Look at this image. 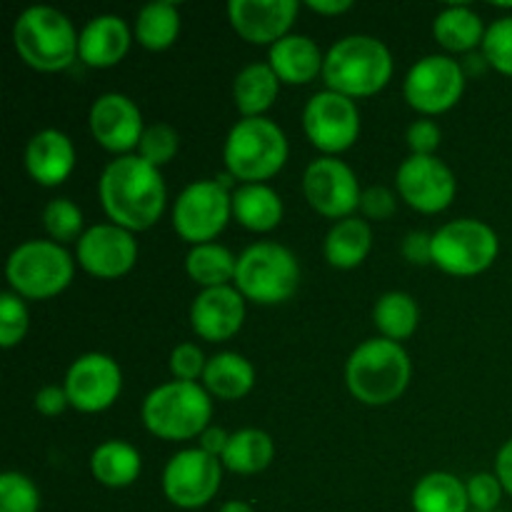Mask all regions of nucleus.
<instances>
[{"mask_svg": "<svg viewBox=\"0 0 512 512\" xmlns=\"http://www.w3.org/2000/svg\"><path fill=\"white\" fill-rule=\"evenodd\" d=\"M98 195L110 223L130 233L153 228L168 200L160 168L145 163L140 155L110 160L98 180Z\"/></svg>", "mask_w": 512, "mask_h": 512, "instance_id": "f257e3e1", "label": "nucleus"}, {"mask_svg": "<svg viewBox=\"0 0 512 512\" xmlns=\"http://www.w3.org/2000/svg\"><path fill=\"white\" fill-rule=\"evenodd\" d=\"M413 378L410 355L400 343L388 338H370L353 350L345 365V383L350 395L363 405H390L400 400Z\"/></svg>", "mask_w": 512, "mask_h": 512, "instance_id": "f03ea898", "label": "nucleus"}, {"mask_svg": "<svg viewBox=\"0 0 512 512\" xmlns=\"http://www.w3.org/2000/svg\"><path fill=\"white\" fill-rule=\"evenodd\" d=\"M393 78V55L373 35H348L325 53L323 80L345 98H370Z\"/></svg>", "mask_w": 512, "mask_h": 512, "instance_id": "7ed1b4c3", "label": "nucleus"}, {"mask_svg": "<svg viewBox=\"0 0 512 512\" xmlns=\"http://www.w3.org/2000/svg\"><path fill=\"white\" fill-rule=\"evenodd\" d=\"M78 30L50 5L23 10L13 25V48L38 73H60L78 60Z\"/></svg>", "mask_w": 512, "mask_h": 512, "instance_id": "20e7f679", "label": "nucleus"}, {"mask_svg": "<svg viewBox=\"0 0 512 512\" xmlns=\"http://www.w3.org/2000/svg\"><path fill=\"white\" fill-rule=\"evenodd\" d=\"M145 430L168 443L193 440L208 430L213 418V400L200 383H170L150 390L140 408Z\"/></svg>", "mask_w": 512, "mask_h": 512, "instance_id": "39448f33", "label": "nucleus"}, {"mask_svg": "<svg viewBox=\"0 0 512 512\" xmlns=\"http://www.w3.org/2000/svg\"><path fill=\"white\" fill-rule=\"evenodd\" d=\"M290 145L278 123L268 118H243L230 128L223 145L228 175L243 183H263L285 168Z\"/></svg>", "mask_w": 512, "mask_h": 512, "instance_id": "423d86ee", "label": "nucleus"}, {"mask_svg": "<svg viewBox=\"0 0 512 512\" xmlns=\"http://www.w3.org/2000/svg\"><path fill=\"white\" fill-rule=\"evenodd\" d=\"M5 275L23 300H50L73 283L75 260L53 240H25L10 253Z\"/></svg>", "mask_w": 512, "mask_h": 512, "instance_id": "0eeeda50", "label": "nucleus"}, {"mask_svg": "<svg viewBox=\"0 0 512 512\" xmlns=\"http://www.w3.org/2000/svg\"><path fill=\"white\" fill-rule=\"evenodd\" d=\"M298 258L280 243H255L243 250L235 270V288L258 305H280L298 293Z\"/></svg>", "mask_w": 512, "mask_h": 512, "instance_id": "6e6552de", "label": "nucleus"}, {"mask_svg": "<svg viewBox=\"0 0 512 512\" xmlns=\"http://www.w3.org/2000/svg\"><path fill=\"white\" fill-rule=\"evenodd\" d=\"M498 253V233L483 220H450L433 233V265L455 278L485 273L498 260Z\"/></svg>", "mask_w": 512, "mask_h": 512, "instance_id": "1a4fd4ad", "label": "nucleus"}, {"mask_svg": "<svg viewBox=\"0 0 512 512\" xmlns=\"http://www.w3.org/2000/svg\"><path fill=\"white\" fill-rule=\"evenodd\" d=\"M233 218V190L218 180H195L173 205V228L185 243H213Z\"/></svg>", "mask_w": 512, "mask_h": 512, "instance_id": "9d476101", "label": "nucleus"}, {"mask_svg": "<svg viewBox=\"0 0 512 512\" xmlns=\"http://www.w3.org/2000/svg\"><path fill=\"white\" fill-rule=\"evenodd\" d=\"M463 63L450 55H425L408 70L403 83L405 100L413 110L423 115L448 113L460 103L465 93Z\"/></svg>", "mask_w": 512, "mask_h": 512, "instance_id": "9b49d317", "label": "nucleus"}, {"mask_svg": "<svg viewBox=\"0 0 512 512\" xmlns=\"http://www.w3.org/2000/svg\"><path fill=\"white\" fill-rule=\"evenodd\" d=\"M223 483V463L200 448L175 453L163 470V493L175 508H205Z\"/></svg>", "mask_w": 512, "mask_h": 512, "instance_id": "f8f14e48", "label": "nucleus"}, {"mask_svg": "<svg viewBox=\"0 0 512 512\" xmlns=\"http://www.w3.org/2000/svg\"><path fill=\"white\" fill-rule=\"evenodd\" d=\"M303 130L320 153L335 158L338 153L353 148L355 140H358V105H355V100L333 93V90L315 93L303 110Z\"/></svg>", "mask_w": 512, "mask_h": 512, "instance_id": "ddd939ff", "label": "nucleus"}, {"mask_svg": "<svg viewBox=\"0 0 512 512\" xmlns=\"http://www.w3.org/2000/svg\"><path fill=\"white\" fill-rule=\"evenodd\" d=\"M303 193L315 213L333 220L353 218L355 210L360 208V198H363L353 168L343 160L328 158V155L313 160L305 168Z\"/></svg>", "mask_w": 512, "mask_h": 512, "instance_id": "4468645a", "label": "nucleus"}, {"mask_svg": "<svg viewBox=\"0 0 512 512\" xmlns=\"http://www.w3.org/2000/svg\"><path fill=\"white\" fill-rule=\"evenodd\" d=\"M395 185L405 203L425 215L443 213L458 193L455 175L438 155H410L395 175Z\"/></svg>", "mask_w": 512, "mask_h": 512, "instance_id": "2eb2a0df", "label": "nucleus"}, {"mask_svg": "<svg viewBox=\"0 0 512 512\" xmlns=\"http://www.w3.org/2000/svg\"><path fill=\"white\" fill-rule=\"evenodd\" d=\"M63 388L70 408L80 413H103L120 398L123 373L110 355L85 353L68 368Z\"/></svg>", "mask_w": 512, "mask_h": 512, "instance_id": "dca6fc26", "label": "nucleus"}, {"mask_svg": "<svg viewBox=\"0 0 512 512\" xmlns=\"http://www.w3.org/2000/svg\"><path fill=\"white\" fill-rule=\"evenodd\" d=\"M75 258L80 268L93 278L115 280L133 270L138 260V243L130 230L113 223H100L85 230L75 248Z\"/></svg>", "mask_w": 512, "mask_h": 512, "instance_id": "f3484780", "label": "nucleus"}, {"mask_svg": "<svg viewBox=\"0 0 512 512\" xmlns=\"http://www.w3.org/2000/svg\"><path fill=\"white\" fill-rule=\"evenodd\" d=\"M88 123L95 143L118 158L130 155V150L138 148L140 138L148 128L138 105L123 93H105L95 98Z\"/></svg>", "mask_w": 512, "mask_h": 512, "instance_id": "a211bd4d", "label": "nucleus"}, {"mask_svg": "<svg viewBox=\"0 0 512 512\" xmlns=\"http://www.w3.org/2000/svg\"><path fill=\"white\" fill-rule=\"evenodd\" d=\"M298 15L295 0H230L228 20L235 33L253 45H275L290 35Z\"/></svg>", "mask_w": 512, "mask_h": 512, "instance_id": "6ab92c4d", "label": "nucleus"}, {"mask_svg": "<svg viewBox=\"0 0 512 512\" xmlns=\"http://www.w3.org/2000/svg\"><path fill=\"white\" fill-rule=\"evenodd\" d=\"M245 323V298L233 285L200 290L190 305V325L198 338L225 343L240 333Z\"/></svg>", "mask_w": 512, "mask_h": 512, "instance_id": "aec40b11", "label": "nucleus"}, {"mask_svg": "<svg viewBox=\"0 0 512 512\" xmlns=\"http://www.w3.org/2000/svg\"><path fill=\"white\" fill-rule=\"evenodd\" d=\"M75 168L73 140L55 128L35 133L25 145V170L43 188H58Z\"/></svg>", "mask_w": 512, "mask_h": 512, "instance_id": "412c9836", "label": "nucleus"}, {"mask_svg": "<svg viewBox=\"0 0 512 512\" xmlns=\"http://www.w3.org/2000/svg\"><path fill=\"white\" fill-rule=\"evenodd\" d=\"M130 33L128 23L118 15H98L80 30L78 60L88 68H113L128 55Z\"/></svg>", "mask_w": 512, "mask_h": 512, "instance_id": "4be33fe9", "label": "nucleus"}, {"mask_svg": "<svg viewBox=\"0 0 512 512\" xmlns=\"http://www.w3.org/2000/svg\"><path fill=\"white\" fill-rule=\"evenodd\" d=\"M268 65L285 85H308L318 75H323L325 55L318 43L308 35H285L275 45H270Z\"/></svg>", "mask_w": 512, "mask_h": 512, "instance_id": "5701e85b", "label": "nucleus"}, {"mask_svg": "<svg viewBox=\"0 0 512 512\" xmlns=\"http://www.w3.org/2000/svg\"><path fill=\"white\" fill-rule=\"evenodd\" d=\"M283 213V200L265 183H240L233 188V218L250 233L275 230Z\"/></svg>", "mask_w": 512, "mask_h": 512, "instance_id": "b1692460", "label": "nucleus"}, {"mask_svg": "<svg viewBox=\"0 0 512 512\" xmlns=\"http://www.w3.org/2000/svg\"><path fill=\"white\" fill-rule=\"evenodd\" d=\"M373 248V230H370L368 220L363 218H345L330 228L325 235L323 253L333 268L338 270H353L365 263Z\"/></svg>", "mask_w": 512, "mask_h": 512, "instance_id": "393cba45", "label": "nucleus"}, {"mask_svg": "<svg viewBox=\"0 0 512 512\" xmlns=\"http://www.w3.org/2000/svg\"><path fill=\"white\" fill-rule=\"evenodd\" d=\"M280 80L268 63H250L235 75L233 100L243 118H265L278 98Z\"/></svg>", "mask_w": 512, "mask_h": 512, "instance_id": "a878e982", "label": "nucleus"}, {"mask_svg": "<svg viewBox=\"0 0 512 512\" xmlns=\"http://www.w3.org/2000/svg\"><path fill=\"white\" fill-rule=\"evenodd\" d=\"M143 458L138 450L123 440H105L90 455V473L105 488H128L138 480Z\"/></svg>", "mask_w": 512, "mask_h": 512, "instance_id": "bb28decb", "label": "nucleus"}, {"mask_svg": "<svg viewBox=\"0 0 512 512\" xmlns=\"http://www.w3.org/2000/svg\"><path fill=\"white\" fill-rule=\"evenodd\" d=\"M255 368L245 355L218 353L208 360L203 388L220 400H240L253 390Z\"/></svg>", "mask_w": 512, "mask_h": 512, "instance_id": "cd10ccee", "label": "nucleus"}, {"mask_svg": "<svg viewBox=\"0 0 512 512\" xmlns=\"http://www.w3.org/2000/svg\"><path fill=\"white\" fill-rule=\"evenodd\" d=\"M485 30L483 18L465 5H450L433 20L435 40L450 53L470 55L475 48H483Z\"/></svg>", "mask_w": 512, "mask_h": 512, "instance_id": "c85d7f7f", "label": "nucleus"}, {"mask_svg": "<svg viewBox=\"0 0 512 512\" xmlns=\"http://www.w3.org/2000/svg\"><path fill=\"white\" fill-rule=\"evenodd\" d=\"M413 512H470L468 488L453 473L435 470L413 488Z\"/></svg>", "mask_w": 512, "mask_h": 512, "instance_id": "c756f323", "label": "nucleus"}, {"mask_svg": "<svg viewBox=\"0 0 512 512\" xmlns=\"http://www.w3.org/2000/svg\"><path fill=\"white\" fill-rule=\"evenodd\" d=\"M275 443L265 430L243 428L230 435L228 448H225L223 468H228L235 475H258L273 463Z\"/></svg>", "mask_w": 512, "mask_h": 512, "instance_id": "7c9ffc66", "label": "nucleus"}, {"mask_svg": "<svg viewBox=\"0 0 512 512\" xmlns=\"http://www.w3.org/2000/svg\"><path fill=\"white\" fill-rule=\"evenodd\" d=\"M185 270H188L190 280L198 283L203 290L223 288V285L235 283L238 258L225 245H193L188 258H185Z\"/></svg>", "mask_w": 512, "mask_h": 512, "instance_id": "2f4dec72", "label": "nucleus"}, {"mask_svg": "<svg viewBox=\"0 0 512 512\" xmlns=\"http://www.w3.org/2000/svg\"><path fill=\"white\" fill-rule=\"evenodd\" d=\"M373 320L383 338L400 343L418 330L420 308L413 295L393 290V293L380 295L373 308Z\"/></svg>", "mask_w": 512, "mask_h": 512, "instance_id": "473e14b6", "label": "nucleus"}, {"mask_svg": "<svg viewBox=\"0 0 512 512\" xmlns=\"http://www.w3.org/2000/svg\"><path fill=\"white\" fill-rule=\"evenodd\" d=\"M135 40L145 50H168L180 35V13L175 3H150L135 18Z\"/></svg>", "mask_w": 512, "mask_h": 512, "instance_id": "72a5a7b5", "label": "nucleus"}, {"mask_svg": "<svg viewBox=\"0 0 512 512\" xmlns=\"http://www.w3.org/2000/svg\"><path fill=\"white\" fill-rule=\"evenodd\" d=\"M43 228L58 245L78 243L83 238V210L68 198H55L43 210Z\"/></svg>", "mask_w": 512, "mask_h": 512, "instance_id": "f704fd0d", "label": "nucleus"}, {"mask_svg": "<svg viewBox=\"0 0 512 512\" xmlns=\"http://www.w3.org/2000/svg\"><path fill=\"white\" fill-rule=\"evenodd\" d=\"M40 490L28 475L8 473L0 475V512H38Z\"/></svg>", "mask_w": 512, "mask_h": 512, "instance_id": "c9c22d12", "label": "nucleus"}, {"mask_svg": "<svg viewBox=\"0 0 512 512\" xmlns=\"http://www.w3.org/2000/svg\"><path fill=\"white\" fill-rule=\"evenodd\" d=\"M180 148V135L173 125L168 123H153L145 128L143 138H140L138 155L145 163L155 165V168H163L170 160L178 155Z\"/></svg>", "mask_w": 512, "mask_h": 512, "instance_id": "e433bc0d", "label": "nucleus"}, {"mask_svg": "<svg viewBox=\"0 0 512 512\" xmlns=\"http://www.w3.org/2000/svg\"><path fill=\"white\" fill-rule=\"evenodd\" d=\"M480 53L485 55L490 68L512 78V15H505V18L490 23V28L485 30Z\"/></svg>", "mask_w": 512, "mask_h": 512, "instance_id": "4c0bfd02", "label": "nucleus"}, {"mask_svg": "<svg viewBox=\"0 0 512 512\" xmlns=\"http://www.w3.org/2000/svg\"><path fill=\"white\" fill-rule=\"evenodd\" d=\"M28 325L30 315L25 308V300L13 290L0 295V345H3V350H13L15 345L23 343Z\"/></svg>", "mask_w": 512, "mask_h": 512, "instance_id": "58836bf2", "label": "nucleus"}, {"mask_svg": "<svg viewBox=\"0 0 512 512\" xmlns=\"http://www.w3.org/2000/svg\"><path fill=\"white\" fill-rule=\"evenodd\" d=\"M205 368H208V360L195 343L175 345L173 353H170V373L180 383H198V380H203Z\"/></svg>", "mask_w": 512, "mask_h": 512, "instance_id": "ea45409f", "label": "nucleus"}, {"mask_svg": "<svg viewBox=\"0 0 512 512\" xmlns=\"http://www.w3.org/2000/svg\"><path fill=\"white\" fill-rule=\"evenodd\" d=\"M465 488H468L470 510H478V512L500 510V500H503L505 490L495 473H475L473 478L465 483Z\"/></svg>", "mask_w": 512, "mask_h": 512, "instance_id": "a19ab883", "label": "nucleus"}, {"mask_svg": "<svg viewBox=\"0 0 512 512\" xmlns=\"http://www.w3.org/2000/svg\"><path fill=\"white\" fill-rule=\"evenodd\" d=\"M440 140H443V130L430 118L415 120L408 128V148L413 150V155H435Z\"/></svg>", "mask_w": 512, "mask_h": 512, "instance_id": "79ce46f5", "label": "nucleus"}, {"mask_svg": "<svg viewBox=\"0 0 512 512\" xmlns=\"http://www.w3.org/2000/svg\"><path fill=\"white\" fill-rule=\"evenodd\" d=\"M395 208H398V198H395L393 190L383 188V185H373V188L363 190V198H360V210H363L365 218L388 220V218H393Z\"/></svg>", "mask_w": 512, "mask_h": 512, "instance_id": "37998d69", "label": "nucleus"}, {"mask_svg": "<svg viewBox=\"0 0 512 512\" xmlns=\"http://www.w3.org/2000/svg\"><path fill=\"white\" fill-rule=\"evenodd\" d=\"M403 255L413 265H430L433 263V235L423 230H413L403 240Z\"/></svg>", "mask_w": 512, "mask_h": 512, "instance_id": "c03bdc74", "label": "nucleus"}, {"mask_svg": "<svg viewBox=\"0 0 512 512\" xmlns=\"http://www.w3.org/2000/svg\"><path fill=\"white\" fill-rule=\"evenodd\" d=\"M33 405L40 415H45V418H55V415H60L68 408L70 400L65 388H60V385H45V388H40L38 393H35Z\"/></svg>", "mask_w": 512, "mask_h": 512, "instance_id": "a18cd8bd", "label": "nucleus"}, {"mask_svg": "<svg viewBox=\"0 0 512 512\" xmlns=\"http://www.w3.org/2000/svg\"><path fill=\"white\" fill-rule=\"evenodd\" d=\"M230 433H225L223 428H208L203 435H200V450H205L213 458H223L225 448H228Z\"/></svg>", "mask_w": 512, "mask_h": 512, "instance_id": "49530a36", "label": "nucleus"}, {"mask_svg": "<svg viewBox=\"0 0 512 512\" xmlns=\"http://www.w3.org/2000/svg\"><path fill=\"white\" fill-rule=\"evenodd\" d=\"M495 475L503 483V490L512 498V438L503 448L498 450V458H495Z\"/></svg>", "mask_w": 512, "mask_h": 512, "instance_id": "de8ad7c7", "label": "nucleus"}, {"mask_svg": "<svg viewBox=\"0 0 512 512\" xmlns=\"http://www.w3.org/2000/svg\"><path fill=\"white\" fill-rule=\"evenodd\" d=\"M308 8L318 15H343L353 8V0H308Z\"/></svg>", "mask_w": 512, "mask_h": 512, "instance_id": "09e8293b", "label": "nucleus"}, {"mask_svg": "<svg viewBox=\"0 0 512 512\" xmlns=\"http://www.w3.org/2000/svg\"><path fill=\"white\" fill-rule=\"evenodd\" d=\"M218 512H255L253 505H248L245 500H228L225 505H220Z\"/></svg>", "mask_w": 512, "mask_h": 512, "instance_id": "8fccbe9b", "label": "nucleus"}, {"mask_svg": "<svg viewBox=\"0 0 512 512\" xmlns=\"http://www.w3.org/2000/svg\"><path fill=\"white\" fill-rule=\"evenodd\" d=\"M470 512H478V510H470ZM495 512H500V510H495Z\"/></svg>", "mask_w": 512, "mask_h": 512, "instance_id": "3c124183", "label": "nucleus"}]
</instances>
